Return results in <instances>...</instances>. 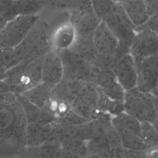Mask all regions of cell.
I'll return each mask as SVG.
<instances>
[{
	"instance_id": "484cf974",
	"label": "cell",
	"mask_w": 158,
	"mask_h": 158,
	"mask_svg": "<svg viewBox=\"0 0 158 158\" xmlns=\"http://www.w3.org/2000/svg\"><path fill=\"white\" fill-rule=\"evenodd\" d=\"M89 120L82 117L75 112H74L71 107L61 116L57 117L54 122L57 123L63 126L69 127L85 123Z\"/></svg>"
},
{
	"instance_id": "ba28073f",
	"label": "cell",
	"mask_w": 158,
	"mask_h": 158,
	"mask_svg": "<svg viewBox=\"0 0 158 158\" xmlns=\"http://www.w3.org/2000/svg\"><path fill=\"white\" fill-rule=\"evenodd\" d=\"M130 54L135 64L148 57L158 54V35L149 30L136 31L131 43Z\"/></svg>"
},
{
	"instance_id": "836d02e7",
	"label": "cell",
	"mask_w": 158,
	"mask_h": 158,
	"mask_svg": "<svg viewBox=\"0 0 158 158\" xmlns=\"http://www.w3.org/2000/svg\"><path fill=\"white\" fill-rule=\"evenodd\" d=\"M152 94L155 96L156 98H158V84L156 86V88H155V89L154 90V91L152 93Z\"/></svg>"
},
{
	"instance_id": "8992f818",
	"label": "cell",
	"mask_w": 158,
	"mask_h": 158,
	"mask_svg": "<svg viewBox=\"0 0 158 158\" xmlns=\"http://www.w3.org/2000/svg\"><path fill=\"white\" fill-rule=\"evenodd\" d=\"M102 20L119 43L131 46L136 34L135 27L128 17L121 3H116Z\"/></svg>"
},
{
	"instance_id": "6da1fadb",
	"label": "cell",
	"mask_w": 158,
	"mask_h": 158,
	"mask_svg": "<svg viewBox=\"0 0 158 158\" xmlns=\"http://www.w3.org/2000/svg\"><path fill=\"white\" fill-rule=\"evenodd\" d=\"M28 122L14 93L0 101V157H15L27 149Z\"/></svg>"
},
{
	"instance_id": "2e32d148",
	"label": "cell",
	"mask_w": 158,
	"mask_h": 158,
	"mask_svg": "<svg viewBox=\"0 0 158 158\" xmlns=\"http://www.w3.org/2000/svg\"><path fill=\"white\" fill-rule=\"evenodd\" d=\"M77 34L72 24L69 22L59 25L50 36L52 49L60 51L69 48L73 44Z\"/></svg>"
},
{
	"instance_id": "e575fe53",
	"label": "cell",
	"mask_w": 158,
	"mask_h": 158,
	"mask_svg": "<svg viewBox=\"0 0 158 158\" xmlns=\"http://www.w3.org/2000/svg\"><path fill=\"white\" fill-rule=\"evenodd\" d=\"M115 3H121L123 2L125 0H113Z\"/></svg>"
},
{
	"instance_id": "ffe728a7",
	"label": "cell",
	"mask_w": 158,
	"mask_h": 158,
	"mask_svg": "<svg viewBox=\"0 0 158 158\" xmlns=\"http://www.w3.org/2000/svg\"><path fill=\"white\" fill-rule=\"evenodd\" d=\"M70 48L81 58L91 63L99 53L93 43V38L77 36L73 44Z\"/></svg>"
},
{
	"instance_id": "9c48e42d",
	"label": "cell",
	"mask_w": 158,
	"mask_h": 158,
	"mask_svg": "<svg viewBox=\"0 0 158 158\" xmlns=\"http://www.w3.org/2000/svg\"><path fill=\"white\" fill-rule=\"evenodd\" d=\"M137 69L136 88L151 93L158 84V54L148 57L136 63Z\"/></svg>"
},
{
	"instance_id": "d4e9b609",
	"label": "cell",
	"mask_w": 158,
	"mask_h": 158,
	"mask_svg": "<svg viewBox=\"0 0 158 158\" xmlns=\"http://www.w3.org/2000/svg\"><path fill=\"white\" fill-rule=\"evenodd\" d=\"M118 60V59L114 52L107 54L98 53L91 63L100 70H114Z\"/></svg>"
},
{
	"instance_id": "4316f807",
	"label": "cell",
	"mask_w": 158,
	"mask_h": 158,
	"mask_svg": "<svg viewBox=\"0 0 158 158\" xmlns=\"http://www.w3.org/2000/svg\"><path fill=\"white\" fill-rule=\"evenodd\" d=\"M91 2L94 12L101 20L110 12L116 4L113 0H91Z\"/></svg>"
},
{
	"instance_id": "277c9868",
	"label": "cell",
	"mask_w": 158,
	"mask_h": 158,
	"mask_svg": "<svg viewBox=\"0 0 158 158\" xmlns=\"http://www.w3.org/2000/svg\"><path fill=\"white\" fill-rule=\"evenodd\" d=\"M124 111L142 122H152L157 115L154 106V96L144 93L136 87L125 91Z\"/></svg>"
},
{
	"instance_id": "44dd1931",
	"label": "cell",
	"mask_w": 158,
	"mask_h": 158,
	"mask_svg": "<svg viewBox=\"0 0 158 158\" xmlns=\"http://www.w3.org/2000/svg\"><path fill=\"white\" fill-rule=\"evenodd\" d=\"M98 97V110L101 113L107 114L110 116H115L124 112L123 101L112 99L97 86Z\"/></svg>"
},
{
	"instance_id": "5bb4252c",
	"label": "cell",
	"mask_w": 158,
	"mask_h": 158,
	"mask_svg": "<svg viewBox=\"0 0 158 158\" xmlns=\"http://www.w3.org/2000/svg\"><path fill=\"white\" fill-rule=\"evenodd\" d=\"M93 41L98 52L103 54L113 52L118 42L104 20L98 25L93 36Z\"/></svg>"
},
{
	"instance_id": "7a4b0ae2",
	"label": "cell",
	"mask_w": 158,
	"mask_h": 158,
	"mask_svg": "<svg viewBox=\"0 0 158 158\" xmlns=\"http://www.w3.org/2000/svg\"><path fill=\"white\" fill-rule=\"evenodd\" d=\"M52 49L48 24L38 19L14 51L20 63H25Z\"/></svg>"
},
{
	"instance_id": "f1b7e54d",
	"label": "cell",
	"mask_w": 158,
	"mask_h": 158,
	"mask_svg": "<svg viewBox=\"0 0 158 158\" xmlns=\"http://www.w3.org/2000/svg\"><path fill=\"white\" fill-rule=\"evenodd\" d=\"M141 30H149L158 35V14L149 17L144 24L135 28L136 31Z\"/></svg>"
},
{
	"instance_id": "1f68e13d",
	"label": "cell",
	"mask_w": 158,
	"mask_h": 158,
	"mask_svg": "<svg viewBox=\"0 0 158 158\" xmlns=\"http://www.w3.org/2000/svg\"><path fill=\"white\" fill-rule=\"evenodd\" d=\"M152 125L154 126L155 130H156L157 134H158V117H157L155 119H154L152 122H151Z\"/></svg>"
},
{
	"instance_id": "52a82bcc",
	"label": "cell",
	"mask_w": 158,
	"mask_h": 158,
	"mask_svg": "<svg viewBox=\"0 0 158 158\" xmlns=\"http://www.w3.org/2000/svg\"><path fill=\"white\" fill-rule=\"evenodd\" d=\"M98 88L92 83H86L70 104L72 109L77 114L91 120L101 114L98 107Z\"/></svg>"
},
{
	"instance_id": "30bf717a",
	"label": "cell",
	"mask_w": 158,
	"mask_h": 158,
	"mask_svg": "<svg viewBox=\"0 0 158 158\" xmlns=\"http://www.w3.org/2000/svg\"><path fill=\"white\" fill-rule=\"evenodd\" d=\"M64 77V66L57 52L51 49L43 55L42 82L53 88Z\"/></svg>"
},
{
	"instance_id": "83f0119b",
	"label": "cell",
	"mask_w": 158,
	"mask_h": 158,
	"mask_svg": "<svg viewBox=\"0 0 158 158\" xmlns=\"http://www.w3.org/2000/svg\"><path fill=\"white\" fill-rule=\"evenodd\" d=\"M99 88V87H98ZM102 92L112 99L123 101L125 90L118 83L117 81L113 83L107 87L101 89Z\"/></svg>"
},
{
	"instance_id": "4dcf8cb0",
	"label": "cell",
	"mask_w": 158,
	"mask_h": 158,
	"mask_svg": "<svg viewBox=\"0 0 158 158\" xmlns=\"http://www.w3.org/2000/svg\"><path fill=\"white\" fill-rule=\"evenodd\" d=\"M7 20L2 17L1 15H0V31L5 27L6 23H7Z\"/></svg>"
},
{
	"instance_id": "cb8c5ba5",
	"label": "cell",
	"mask_w": 158,
	"mask_h": 158,
	"mask_svg": "<svg viewBox=\"0 0 158 158\" xmlns=\"http://www.w3.org/2000/svg\"><path fill=\"white\" fill-rule=\"evenodd\" d=\"M16 96L23 109L28 124L36 122L40 117L41 108L28 101L22 95L17 94Z\"/></svg>"
},
{
	"instance_id": "7c38bea8",
	"label": "cell",
	"mask_w": 158,
	"mask_h": 158,
	"mask_svg": "<svg viewBox=\"0 0 158 158\" xmlns=\"http://www.w3.org/2000/svg\"><path fill=\"white\" fill-rule=\"evenodd\" d=\"M114 71L117 81L125 91L136 87L137 69L135 62L130 53L124 55L118 60Z\"/></svg>"
},
{
	"instance_id": "e0dca14e",
	"label": "cell",
	"mask_w": 158,
	"mask_h": 158,
	"mask_svg": "<svg viewBox=\"0 0 158 158\" xmlns=\"http://www.w3.org/2000/svg\"><path fill=\"white\" fill-rule=\"evenodd\" d=\"M121 4L135 28L141 26L149 19L143 0H125Z\"/></svg>"
},
{
	"instance_id": "4fadbf2b",
	"label": "cell",
	"mask_w": 158,
	"mask_h": 158,
	"mask_svg": "<svg viewBox=\"0 0 158 158\" xmlns=\"http://www.w3.org/2000/svg\"><path fill=\"white\" fill-rule=\"evenodd\" d=\"M86 83L81 81L63 77L62 80L53 87L52 98L70 105Z\"/></svg>"
},
{
	"instance_id": "ac0fdd59",
	"label": "cell",
	"mask_w": 158,
	"mask_h": 158,
	"mask_svg": "<svg viewBox=\"0 0 158 158\" xmlns=\"http://www.w3.org/2000/svg\"><path fill=\"white\" fill-rule=\"evenodd\" d=\"M88 142L75 136L66 135L61 143L62 157H88Z\"/></svg>"
},
{
	"instance_id": "d6a6232c",
	"label": "cell",
	"mask_w": 158,
	"mask_h": 158,
	"mask_svg": "<svg viewBox=\"0 0 158 158\" xmlns=\"http://www.w3.org/2000/svg\"><path fill=\"white\" fill-rule=\"evenodd\" d=\"M154 106H155V109H156L157 115L158 117V98H156L155 96H154Z\"/></svg>"
},
{
	"instance_id": "3957f363",
	"label": "cell",
	"mask_w": 158,
	"mask_h": 158,
	"mask_svg": "<svg viewBox=\"0 0 158 158\" xmlns=\"http://www.w3.org/2000/svg\"><path fill=\"white\" fill-rule=\"evenodd\" d=\"M111 123L118 133L124 149L146 152L150 151L141 136V122L138 120L124 111L112 117Z\"/></svg>"
},
{
	"instance_id": "d6986e66",
	"label": "cell",
	"mask_w": 158,
	"mask_h": 158,
	"mask_svg": "<svg viewBox=\"0 0 158 158\" xmlns=\"http://www.w3.org/2000/svg\"><path fill=\"white\" fill-rule=\"evenodd\" d=\"M52 88L43 82H41L20 94L41 109L52 98Z\"/></svg>"
},
{
	"instance_id": "8fae6325",
	"label": "cell",
	"mask_w": 158,
	"mask_h": 158,
	"mask_svg": "<svg viewBox=\"0 0 158 158\" xmlns=\"http://www.w3.org/2000/svg\"><path fill=\"white\" fill-rule=\"evenodd\" d=\"M101 20L93 10H73L70 22L73 26L77 36L93 38V34Z\"/></svg>"
},
{
	"instance_id": "5b68a950",
	"label": "cell",
	"mask_w": 158,
	"mask_h": 158,
	"mask_svg": "<svg viewBox=\"0 0 158 158\" xmlns=\"http://www.w3.org/2000/svg\"><path fill=\"white\" fill-rule=\"evenodd\" d=\"M39 17L19 15L7 22L0 31V48H14L23 40Z\"/></svg>"
},
{
	"instance_id": "7402d4cb",
	"label": "cell",
	"mask_w": 158,
	"mask_h": 158,
	"mask_svg": "<svg viewBox=\"0 0 158 158\" xmlns=\"http://www.w3.org/2000/svg\"><path fill=\"white\" fill-rule=\"evenodd\" d=\"M44 6V0H14V12L19 15H35Z\"/></svg>"
},
{
	"instance_id": "d590c367",
	"label": "cell",
	"mask_w": 158,
	"mask_h": 158,
	"mask_svg": "<svg viewBox=\"0 0 158 158\" xmlns=\"http://www.w3.org/2000/svg\"><path fill=\"white\" fill-rule=\"evenodd\" d=\"M0 1H6V0H0Z\"/></svg>"
},
{
	"instance_id": "603a6c76",
	"label": "cell",
	"mask_w": 158,
	"mask_h": 158,
	"mask_svg": "<svg viewBox=\"0 0 158 158\" xmlns=\"http://www.w3.org/2000/svg\"><path fill=\"white\" fill-rule=\"evenodd\" d=\"M141 136L151 151H158V134L151 122H142Z\"/></svg>"
},
{
	"instance_id": "9a60e30c",
	"label": "cell",
	"mask_w": 158,
	"mask_h": 158,
	"mask_svg": "<svg viewBox=\"0 0 158 158\" xmlns=\"http://www.w3.org/2000/svg\"><path fill=\"white\" fill-rule=\"evenodd\" d=\"M53 123H43L37 121L28 124L27 129V148H38L44 144L49 138Z\"/></svg>"
},
{
	"instance_id": "f546056e",
	"label": "cell",
	"mask_w": 158,
	"mask_h": 158,
	"mask_svg": "<svg viewBox=\"0 0 158 158\" xmlns=\"http://www.w3.org/2000/svg\"><path fill=\"white\" fill-rule=\"evenodd\" d=\"M149 17L158 14V0H143Z\"/></svg>"
}]
</instances>
